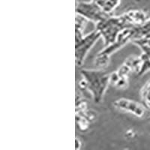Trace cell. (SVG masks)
Returning a JSON list of instances; mask_svg holds the SVG:
<instances>
[{
	"mask_svg": "<svg viewBox=\"0 0 150 150\" xmlns=\"http://www.w3.org/2000/svg\"><path fill=\"white\" fill-rule=\"evenodd\" d=\"M83 79L80 83V87L86 89L92 96L96 104L101 103L106 90L110 83V74L102 69H82L80 71Z\"/></svg>",
	"mask_w": 150,
	"mask_h": 150,
	"instance_id": "obj_1",
	"label": "cell"
},
{
	"mask_svg": "<svg viewBox=\"0 0 150 150\" xmlns=\"http://www.w3.org/2000/svg\"><path fill=\"white\" fill-rule=\"evenodd\" d=\"M129 28L127 25L122 15L112 16V14L96 24V30H98L104 39V47L108 46L117 39L118 36L122 31Z\"/></svg>",
	"mask_w": 150,
	"mask_h": 150,
	"instance_id": "obj_2",
	"label": "cell"
},
{
	"mask_svg": "<svg viewBox=\"0 0 150 150\" xmlns=\"http://www.w3.org/2000/svg\"><path fill=\"white\" fill-rule=\"evenodd\" d=\"M134 28V27H133ZM133 28H127L122 31L118 36L115 42L108 46L104 47L101 52H99L96 56L95 60V65L100 69H103L108 66L110 62L111 55L117 51L118 50L122 47L129 41L133 40Z\"/></svg>",
	"mask_w": 150,
	"mask_h": 150,
	"instance_id": "obj_3",
	"label": "cell"
},
{
	"mask_svg": "<svg viewBox=\"0 0 150 150\" xmlns=\"http://www.w3.org/2000/svg\"><path fill=\"white\" fill-rule=\"evenodd\" d=\"M76 12L87 21H92L97 24L111 14H107L95 0L90 2H79L76 6Z\"/></svg>",
	"mask_w": 150,
	"mask_h": 150,
	"instance_id": "obj_4",
	"label": "cell"
},
{
	"mask_svg": "<svg viewBox=\"0 0 150 150\" xmlns=\"http://www.w3.org/2000/svg\"><path fill=\"white\" fill-rule=\"evenodd\" d=\"M101 38V35L98 30H94L76 42L75 45V56L76 64L78 67L82 66L87 54L96 43Z\"/></svg>",
	"mask_w": 150,
	"mask_h": 150,
	"instance_id": "obj_5",
	"label": "cell"
},
{
	"mask_svg": "<svg viewBox=\"0 0 150 150\" xmlns=\"http://www.w3.org/2000/svg\"><path fill=\"white\" fill-rule=\"evenodd\" d=\"M113 106L118 110L131 113L136 117L141 118L145 114L146 108L143 104L131 99L119 98L113 102Z\"/></svg>",
	"mask_w": 150,
	"mask_h": 150,
	"instance_id": "obj_6",
	"label": "cell"
},
{
	"mask_svg": "<svg viewBox=\"0 0 150 150\" xmlns=\"http://www.w3.org/2000/svg\"><path fill=\"white\" fill-rule=\"evenodd\" d=\"M129 28L139 26L147 20L146 14L141 10H131L122 14Z\"/></svg>",
	"mask_w": 150,
	"mask_h": 150,
	"instance_id": "obj_7",
	"label": "cell"
},
{
	"mask_svg": "<svg viewBox=\"0 0 150 150\" xmlns=\"http://www.w3.org/2000/svg\"><path fill=\"white\" fill-rule=\"evenodd\" d=\"M150 34V19H147L145 22L139 26L133 28V40L141 39Z\"/></svg>",
	"mask_w": 150,
	"mask_h": 150,
	"instance_id": "obj_8",
	"label": "cell"
},
{
	"mask_svg": "<svg viewBox=\"0 0 150 150\" xmlns=\"http://www.w3.org/2000/svg\"><path fill=\"white\" fill-rule=\"evenodd\" d=\"M107 14H112L120 5L121 0H95Z\"/></svg>",
	"mask_w": 150,
	"mask_h": 150,
	"instance_id": "obj_9",
	"label": "cell"
},
{
	"mask_svg": "<svg viewBox=\"0 0 150 150\" xmlns=\"http://www.w3.org/2000/svg\"><path fill=\"white\" fill-rule=\"evenodd\" d=\"M87 20L80 14H77L75 23V41L77 42L83 37V30Z\"/></svg>",
	"mask_w": 150,
	"mask_h": 150,
	"instance_id": "obj_10",
	"label": "cell"
},
{
	"mask_svg": "<svg viewBox=\"0 0 150 150\" xmlns=\"http://www.w3.org/2000/svg\"><path fill=\"white\" fill-rule=\"evenodd\" d=\"M142 104L146 109L150 110V80L145 84L140 92Z\"/></svg>",
	"mask_w": 150,
	"mask_h": 150,
	"instance_id": "obj_11",
	"label": "cell"
},
{
	"mask_svg": "<svg viewBox=\"0 0 150 150\" xmlns=\"http://www.w3.org/2000/svg\"><path fill=\"white\" fill-rule=\"evenodd\" d=\"M149 121H150V117H149Z\"/></svg>",
	"mask_w": 150,
	"mask_h": 150,
	"instance_id": "obj_12",
	"label": "cell"
}]
</instances>
